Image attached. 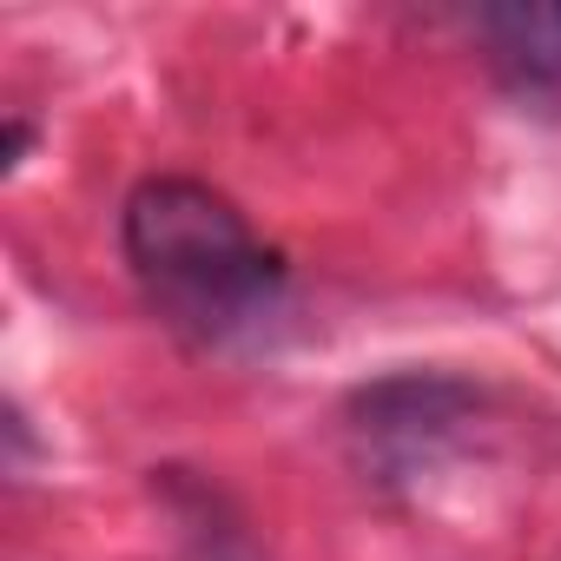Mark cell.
I'll use <instances>...</instances> for the list:
<instances>
[{"label":"cell","instance_id":"1","mask_svg":"<svg viewBox=\"0 0 561 561\" xmlns=\"http://www.w3.org/2000/svg\"><path fill=\"white\" fill-rule=\"evenodd\" d=\"M119 257L146 311L192 351L251 344L291 298V257L264 244L231 192L152 172L119 205Z\"/></svg>","mask_w":561,"mask_h":561},{"label":"cell","instance_id":"2","mask_svg":"<svg viewBox=\"0 0 561 561\" xmlns=\"http://www.w3.org/2000/svg\"><path fill=\"white\" fill-rule=\"evenodd\" d=\"M482 390L449 370H390L344 403V443L370 489L397 495L430 482L482 423Z\"/></svg>","mask_w":561,"mask_h":561},{"label":"cell","instance_id":"3","mask_svg":"<svg viewBox=\"0 0 561 561\" xmlns=\"http://www.w3.org/2000/svg\"><path fill=\"white\" fill-rule=\"evenodd\" d=\"M469 34L508 100L561 113V0H489L469 14Z\"/></svg>","mask_w":561,"mask_h":561}]
</instances>
